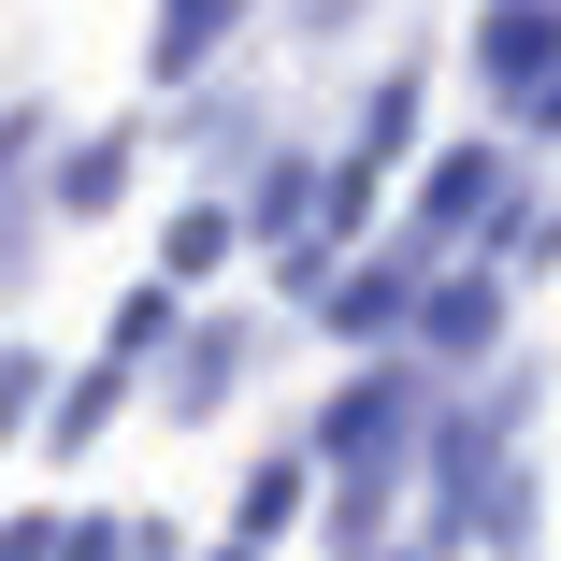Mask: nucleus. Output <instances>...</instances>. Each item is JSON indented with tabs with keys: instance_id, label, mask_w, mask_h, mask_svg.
<instances>
[{
	"instance_id": "f257e3e1",
	"label": "nucleus",
	"mask_w": 561,
	"mask_h": 561,
	"mask_svg": "<svg viewBox=\"0 0 561 561\" xmlns=\"http://www.w3.org/2000/svg\"><path fill=\"white\" fill-rule=\"evenodd\" d=\"M216 30H231V0H173V15H159V72H187Z\"/></svg>"
}]
</instances>
